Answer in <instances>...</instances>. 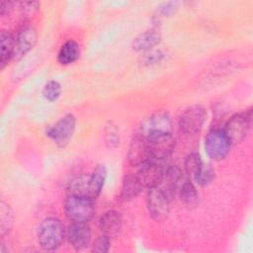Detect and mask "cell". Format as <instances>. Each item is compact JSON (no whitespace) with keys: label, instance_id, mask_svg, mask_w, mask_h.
<instances>
[{"label":"cell","instance_id":"6da1fadb","mask_svg":"<svg viewBox=\"0 0 253 253\" xmlns=\"http://www.w3.org/2000/svg\"><path fill=\"white\" fill-rule=\"evenodd\" d=\"M65 230L62 222L53 216L44 218L38 229V241L45 251H54L64 241Z\"/></svg>","mask_w":253,"mask_h":253},{"label":"cell","instance_id":"7a4b0ae2","mask_svg":"<svg viewBox=\"0 0 253 253\" xmlns=\"http://www.w3.org/2000/svg\"><path fill=\"white\" fill-rule=\"evenodd\" d=\"M67 218L75 222H88L95 213L94 199L88 196L67 195L64 202Z\"/></svg>","mask_w":253,"mask_h":253},{"label":"cell","instance_id":"3957f363","mask_svg":"<svg viewBox=\"0 0 253 253\" xmlns=\"http://www.w3.org/2000/svg\"><path fill=\"white\" fill-rule=\"evenodd\" d=\"M230 147L231 142L223 129H211L205 137V150L208 156L214 161L224 159L228 155Z\"/></svg>","mask_w":253,"mask_h":253},{"label":"cell","instance_id":"277c9868","mask_svg":"<svg viewBox=\"0 0 253 253\" xmlns=\"http://www.w3.org/2000/svg\"><path fill=\"white\" fill-rule=\"evenodd\" d=\"M252 112L244 111L233 115L226 123L223 129L231 144L239 143L247 136L251 126Z\"/></svg>","mask_w":253,"mask_h":253},{"label":"cell","instance_id":"5b68a950","mask_svg":"<svg viewBox=\"0 0 253 253\" xmlns=\"http://www.w3.org/2000/svg\"><path fill=\"white\" fill-rule=\"evenodd\" d=\"M76 125V119L72 114H67L53 126L46 128L45 134L60 147L65 146L71 139Z\"/></svg>","mask_w":253,"mask_h":253},{"label":"cell","instance_id":"8992f818","mask_svg":"<svg viewBox=\"0 0 253 253\" xmlns=\"http://www.w3.org/2000/svg\"><path fill=\"white\" fill-rule=\"evenodd\" d=\"M147 209L150 216L156 221L164 220L170 211V203L168 195L164 190L158 187L148 189L147 196Z\"/></svg>","mask_w":253,"mask_h":253},{"label":"cell","instance_id":"52a82bcc","mask_svg":"<svg viewBox=\"0 0 253 253\" xmlns=\"http://www.w3.org/2000/svg\"><path fill=\"white\" fill-rule=\"evenodd\" d=\"M165 133H172L171 118L166 112H157L141 124L140 134L144 137Z\"/></svg>","mask_w":253,"mask_h":253},{"label":"cell","instance_id":"ba28073f","mask_svg":"<svg viewBox=\"0 0 253 253\" xmlns=\"http://www.w3.org/2000/svg\"><path fill=\"white\" fill-rule=\"evenodd\" d=\"M207 120V112L202 106H192L184 111L179 119V127L186 134L199 132Z\"/></svg>","mask_w":253,"mask_h":253},{"label":"cell","instance_id":"9c48e42d","mask_svg":"<svg viewBox=\"0 0 253 253\" xmlns=\"http://www.w3.org/2000/svg\"><path fill=\"white\" fill-rule=\"evenodd\" d=\"M126 158L132 166H141L149 161H152V156L147 139L141 134L135 135L127 149Z\"/></svg>","mask_w":253,"mask_h":253},{"label":"cell","instance_id":"30bf717a","mask_svg":"<svg viewBox=\"0 0 253 253\" xmlns=\"http://www.w3.org/2000/svg\"><path fill=\"white\" fill-rule=\"evenodd\" d=\"M142 188L151 189L158 187V185L162 182L164 176V169L161 165L149 161L143 165L135 174Z\"/></svg>","mask_w":253,"mask_h":253},{"label":"cell","instance_id":"8fae6325","mask_svg":"<svg viewBox=\"0 0 253 253\" xmlns=\"http://www.w3.org/2000/svg\"><path fill=\"white\" fill-rule=\"evenodd\" d=\"M66 236L75 250H82L89 245L91 239V229L87 222L71 221L67 227Z\"/></svg>","mask_w":253,"mask_h":253},{"label":"cell","instance_id":"7c38bea8","mask_svg":"<svg viewBox=\"0 0 253 253\" xmlns=\"http://www.w3.org/2000/svg\"><path fill=\"white\" fill-rule=\"evenodd\" d=\"M145 138L148 141L152 159H164L168 157L175 147V139L172 133L157 134Z\"/></svg>","mask_w":253,"mask_h":253},{"label":"cell","instance_id":"4fadbf2b","mask_svg":"<svg viewBox=\"0 0 253 253\" xmlns=\"http://www.w3.org/2000/svg\"><path fill=\"white\" fill-rule=\"evenodd\" d=\"M38 39L37 31L33 27H24L15 38V50L13 59L20 60L36 44Z\"/></svg>","mask_w":253,"mask_h":253},{"label":"cell","instance_id":"5bb4252c","mask_svg":"<svg viewBox=\"0 0 253 253\" xmlns=\"http://www.w3.org/2000/svg\"><path fill=\"white\" fill-rule=\"evenodd\" d=\"M123 219L119 211L111 210L106 211L99 220V228L103 235L110 239L116 238L122 229Z\"/></svg>","mask_w":253,"mask_h":253},{"label":"cell","instance_id":"9a60e30c","mask_svg":"<svg viewBox=\"0 0 253 253\" xmlns=\"http://www.w3.org/2000/svg\"><path fill=\"white\" fill-rule=\"evenodd\" d=\"M161 35L158 30L150 29L139 34L132 42V48L136 51H149L160 42Z\"/></svg>","mask_w":253,"mask_h":253},{"label":"cell","instance_id":"2e32d148","mask_svg":"<svg viewBox=\"0 0 253 253\" xmlns=\"http://www.w3.org/2000/svg\"><path fill=\"white\" fill-rule=\"evenodd\" d=\"M15 36L10 31H2L0 34V68L3 69L14 56Z\"/></svg>","mask_w":253,"mask_h":253},{"label":"cell","instance_id":"e0dca14e","mask_svg":"<svg viewBox=\"0 0 253 253\" xmlns=\"http://www.w3.org/2000/svg\"><path fill=\"white\" fill-rule=\"evenodd\" d=\"M80 57V46L73 41L65 42L57 52V61L61 65H69L74 63Z\"/></svg>","mask_w":253,"mask_h":253},{"label":"cell","instance_id":"ac0fdd59","mask_svg":"<svg viewBox=\"0 0 253 253\" xmlns=\"http://www.w3.org/2000/svg\"><path fill=\"white\" fill-rule=\"evenodd\" d=\"M107 178L106 167L102 164L97 165L92 174L89 176V195L91 198L96 199L102 192L105 181Z\"/></svg>","mask_w":253,"mask_h":253},{"label":"cell","instance_id":"d6986e66","mask_svg":"<svg viewBox=\"0 0 253 253\" xmlns=\"http://www.w3.org/2000/svg\"><path fill=\"white\" fill-rule=\"evenodd\" d=\"M141 190H142V186L140 185L136 175L128 174L124 178L121 197L124 201H130L135 197H137Z\"/></svg>","mask_w":253,"mask_h":253},{"label":"cell","instance_id":"ffe728a7","mask_svg":"<svg viewBox=\"0 0 253 253\" xmlns=\"http://www.w3.org/2000/svg\"><path fill=\"white\" fill-rule=\"evenodd\" d=\"M180 200L188 208H195L199 203V194L192 182L183 184L180 190Z\"/></svg>","mask_w":253,"mask_h":253},{"label":"cell","instance_id":"44dd1931","mask_svg":"<svg viewBox=\"0 0 253 253\" xmlns=\"http://www.w3.org/2000/svg\"><path fill=\"white\" fill-rule=\"evenodd\" d=\"M67 195L88 196L89 195V176L81 175L74 178L67 187Z\"/></svg>","mask_w":253,"mask_h":253},{"label":"cell","instance_id":"7402d4cb","mask_svg":"<svg viewBox=\"0 0 253 253\" xmlns=\"http://www.w3.org/2000/svg\"><path fill=\"white\" fill-rule=\"evenodd\" d=\"M13 211L8 204L1 202L0 204V232L1 236L4 237L8 234L13 225Z\"/></svg>","mask_w":253,"mask_h":253},{"label":"cell","instance_id":"603a6c76","mask_svg":"<svg viewBox=\"0 0 253 253\" xmlns=\"http://www.w3.org/2000/svg\"><path fill=\"white\" fill-rule=\"evenodd\" d=\"M181 178H182V171L178 166L172 165V166H169L167 169H165L162 181H165V186L167 189L166 191L171 193L174 192Z\"/></svg>","mask_w":253,"mask_h":253},{"label":"cell","instance_id":"cb8c5ba5","mask_svg":"<svg viewBox=\"0 0 253 253\" xmlns=\"http://www.w3.org/2000/svg\"><path fill=\"white\" fill-rule=\"evenodd\" d=\"M105 143L109 149H115L120 143V133L113 123H109L105 128Z\"/></svg>","mask_w":253,"mask_h":253},{"label":"cell","instance_id":"d4e9b609","mask_svg":"<svg viewBox=\"0 0 253 253\" xmlns=\"http://www.w3.org/2000/svg\"><path fill=\"white\" fill-rule=\"evenodd\" d=\"M60 94H61V85L58 81H55V80L48 81L42 89V95L44 99L49 102L56 101L60 97Z\"/></svg>","mask_w":253,"mask_h":253},{"label":"cell","instance_id":"484cf974","mask_svg":"<svg viewBox=\"0 0 253 253\" xmlns=\"http://www.w3.org/2000/svg\"><path fill=\"white\" fill-rule=\"evenodd\" d=\"M202 165H203V161H202L200 155L198 153H195V152L189 154L186 157L185 163H184L185 171L187 172V174H189L193 178L198 173V171L200 170Z\"/></svg>","mask_w":253,"mask_h":253},{"label":"cell","instance_id":"4316f807","mask_svg":"<svg viewBox=\"0 0 253 253\" xmlns=\"http://www.w3.org/2000/svg\"><path fill=\"white\" fill-rule=\"evenodd\" d=\"M213 179H214V170L210 165H205L204 163L194 177V180L200 186H207Z\"/></svg>","mask_w":253,"mask_h":253},{"label":"cell","instance_id":"83f0119b","mask_svg":"<svg viewBox=\"0 0 253 253\" xmlns=\"http://www.w3.org/2000/svg\"><path fill=\"white\" fill-rule=\"evenodd\" d=\"M111 246V239L105 235H102L98 237L92 247L93 252H98V253H105L108 252Z\"/></svg>","mask_w":253,"mask_h":253},{"label":"cell","instance_id":"f1b7e54d","mask_svg":"<svg viewBox=\"0 0 253 253\" xmlns=\"http://www.w3.org/2000/svg\"><path fill=\"white\" fill-rule=\"evenodd\" d=\"M177 2H165L157 7V13L162 17H168L177 10Z\"/></svg>","mask_w":253,"mask_h":253},{"label":"cell","instance_id":"f546056e","mask_svg":"<svg viewBox=\"0 0 253 253\" xmlns=\"http://www.w3.org/2000/svg\"><path fill=\"white\" fill-rule=\"evenodd\" d=\"M40 3L33 1V2H22L21 3V10L24 14H34L39 9Z\"/></svg>","mask_w":253,"mask_h":253},{"label":"cell","instance_id":"4dcf8cb0","mask_svg":"<svg viewBox=\"0 0 253 253\" xmlns=\"http://www.w3.org/2000/svg\"><path fill=\"white\" fill-rule=\"evenodd\" d=\"M162 57H163V53L161 51H152L149 54L145 55L144 61L147 64H151V63H155V62L159 61Z\"/></svg>","mask_w":253,"mask_h":253},{"label":"cell","instance_id":"1f68e13d","mask_svg":"<svg viewBox=\"0 0 253 253\" xmlns=\"http://www.w3.org/2000/svg\"><path fill=\"white\" fill-rule=\"evenodd\" d=\"M14 2H10V1H2L0 3V14L1 16H5L7 14H10V12L13 9L14 6Z\"/></svg>","mask_w":253,"mask_h":253}]
</instances>
